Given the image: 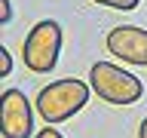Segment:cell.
I'll return each mask as SVG.
<instances>
[{"label":"cell","mask_w":147,"mask_h":138,"mask_svg":"<svg viewBox=\"0 0 147 138\" xmlns=\"http://www.w3.org/2000/svg\"><path fill=\"white\" fill-rule=\"evenodd\" d=\"M138 138H147V117L141 120V126H138Z\"/></svg>","instance_id":"30bf717a"},{"label":"cell","mask_w":147,"mask_h":138,"mask_svg":"<svg viewBox=\"0 0 147 138\" xmlns=\"http://www.w3.org/2000/svg\"><path fill=\"white\" fill-rule=\"evenodd\" d=\"M92 3H98V6H110V9H123V12H129V9H135L141 0H92Z\"/></svg>","instance_id":"8992f818"},{"label":"cell","mask_w":147,"mask_h":138,"mask_svg":"<svg viewBox=\"0 0 147 138\" xmlns=\"http://www.w3.org/2000/svg\"><path fill=\"white\" fill-rule=\"evenodd\" d=\"M34 138H64V135H61V132H58L55 126H46V129H40Z\"/></svg>","instance_id":"ba28073f"},{"label":"cell","mask_w":147,"mask_h":138,"mask_svg":"<svg viewBox=\"0 0 147 138\" xmlns=\"http://www.w3.org/2000/svg\"><path fill=\"white\" fill-rule=\"evenodd\" d=\"M89 86L107 104H135L144 95V83L138 80L135 74L123 71L119 64H110V62H95L92 64Z\"/></svg>","instance_id":"7a4b0ae2"},{"label":"cell","mask_w":147,"mask_h":138,"mask_svg":"<svg viewBox=\"0 0 147 138\" xmlns=\"http://www.w3.org/2000/svg\"><path fill=\"white\" fill-rule=\"evenodd\" d=\"M104 46L126 64H147V31L138 25H117L104 37Z\"/></svg>","instance_id":"5b68a950"},{"label":"cell","mask_w":147,"mask_h":138,"mask_svg":"<svg viewBox=\"0 0 147 138\" xmlns=\"http://www.w3.org/2000/svg\"><path fill=\"white\" fill-rule=\"evenodd\" d=\"M0 58H3V77H6V74H12V55H9V49H3V46H0Z\"/></svg>","instance_id":"52a82bcc"},{"label":"cell","mask_w":147,"mask_h":138,"mask_svg":"<svg viewBox=\"0 0 147 138\" xmlns=\"http://www.w3.org/2000/svg\"><path fill=\"white\" fill-rule=\"evenodd\" d=\"M89 89L83 80L77 77H67V80H55L49 86L37 92L34 98V108L37 114L43 117V123H64L67 117H74L77 110L86 108V101H89Z\"/></svg>","instance_id":"6da1fadb"},{"label":"cell","mask_w":147,"mask_h":138,"mask_svg":"<svg viewBox=\"0 0 147 138\" xmlns=\"http://www.w3.org/2000/svg\"><path fill=\"white\" fill-rule=\"evenodd\" d=\"M0 132L3 138H31L34 114L22 89H6L0 95Z\"/></svg>","instance_id":"277c9868"},{"label":"cell","mask_w":147,"mask_h":138,"mask_svg":"<svg viewBox=\"0 0 147 138\" xmlns=\"http://www.w3.org/2000/svg\"><path fill=\"white\" fill-rule=\"evenodd\" d=\"M58 52H61V28L52 18H43L25 37L22 62L31 74H49L58 62Z\"/></svg>","instance_id":"3957f363"},{"label":"cell","mask_w":147,"mask_h":138,"mask_svg":"<svg viewBox=\"0 0 147 138\" xmlns=\"http://www.w3.org/2000/svg\"><path fill=\"white\" fill-rule=\"evenodd\" d=\"M0 6H3V25H6L9 18H12V3L9 0H0Z\"/></svg>","instance_id":"9c48e42d"}]
</instances>
